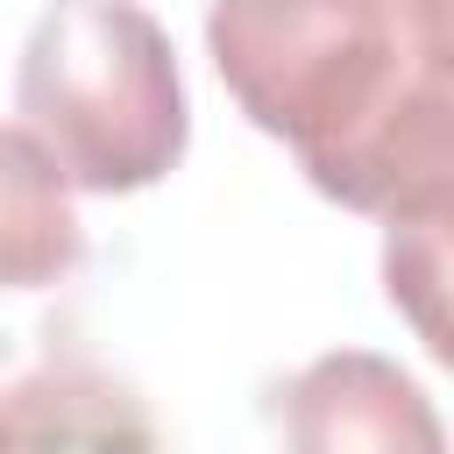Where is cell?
<instances>
[{
  "instance_id": "5b68a950",
  "label": "cell",
  "mask_w": 454,
  "mask_h": 454,
  "mask_svg": "<svg viewBox=\"0 0 454 454\" xmlns=\"http://www.w3.org/2000/svg\"><path fill=\"white\" fill-rule=\"evenodd\" d=\"M7 419L28 454H156L149 419L99 376H35Z\"/></svg>"
},
{
  "instance_id": "3957f363",
  "label": "cell",
  "mask_w": 454,
  "mask_h": 454,
  "mask_svg": "<svg viewBox=\"0 0 454 454\" xmlns=\"http://www.w3.org/2000/svg\"><path fill=\"white\" fill-rule=\"evenodd\" d=\"M284 454H447L433 397L369 348H333L277 390Z\"/></svg>"
},
{
  "instance_id": "277c9868",
  "label": "cell",
  "mask_w": 454,
  "mask_h": 454,
  "mask_svg": "<svg viewBox=\"0 0 454 454\" xmlns=\"http://www.w3.org/2000/svg\"><path fill=\"white\" fill-rule=\"evenodd\" d=\"M85 255V227L71 213V184L28 128H0V291H43L71 277Z\"/></svg>"
},
{
  "instance_id": "6da1fadb",
  "label": "cell",
  "mask_w": 454,
  "mask_h": 454,
  "mask_svg": "<svg viewBox=\"0 0 454 454\" xmlns=\"http://www.w3.org/2000/svg\"><path fill=\"white\" fill-rule=\"evenodd\" d=\"M206 50L234 106L333 206L454 199L447 0H213Z\"/></svg>"
},
{
  "instance_id": "52a82bcc",
  "label": "cell",
  "mask_w": 454,
  "mask_h": 454,
  "mask_svg": "<svg viewBox=\"0 0 454 454\" xmlns=\"http://www.w3.org/2000/svg\"><path fill=\"white\" fill-rule=\"evenodd\" d=\"M0 454H28L21 433H14V419H7V404H0Z\"/></svg>"
},
{
  "instance_id": "7a4b0ae2",
  "label": "cell",
  "mask_w": 454,
  "mask_h": 454,
  "mask_svg": "<svg viewBox=\"0 0 454 454\" xmlns=\"http://www.w3.org/2000/svg\"><path fill=\"white\" fill-rule=\"evenodd\" d=\"M21 128L71 192H149L192 142L177 50L142 0H50L14 71Z\"/></svg>"
},
{
  "instance_id": "8992f818",
  "label": "cell",
  "mask_w": 454,
  "mask_h": 454,
  "mask_svg": "<svg viewBox=\"0 0 454 454\" xmlns=\"http://www.w3.org/2000/svg\"><path fill=\"white\" fill-rule=\"evenodd\" d=\"M447 206L454 199H426L404 213H383L390 241H383V277H390V305L411 312L419 340L433 355H447V319H440V277H447Z\"/></svg>"
}]
</instances>
